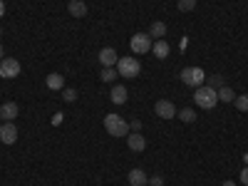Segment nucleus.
<instances>
[{
  "label": "nucleus",
  "mask_w": 248,
  "mask_h": 186,
  "mask_svg": "<svg viewBox=\"0 0 248 186\" xmlns=\"http://www.w3.org/2000/svg\"><path fill=\"white\" fill-rule=\"evenodd\" d=\"M194 102L201 109H214L218 105V90H214L209 85H201V87L194 90Z\"/></svg>",
  "instance_id": "1"
},
{
  "label": "nucleus",
  "mask_w": 248,
  "mask_h": 186,
  "mask_svg": "<svg viewBox=\"0 0 248 186\" xmlns=\"http://www.w3.org/2000/svg\"><path fill=\"white\" fill-rule=\"evenodd\" d=\"M105 129L112 137H124L129 134V122H124L119 114H105Z\"/></svg>",
  "instance_id": "2"
},
{
  "label": "nucleus",
  "mask_w": 248,
  "mask_h": 186,
  "mask_svg": "<svg viewBox=\"0 0 248 186\" xmlns=\"http://www.w3.org/2000/svg\"><path fill=\"white\" fill-rule=\"evenodd\" d=\"M117 77H119L117 67H102V75H99V79H102V82H114Z\"/></svg>",
  "instance_id": "20"
},
{
  "label": "nucleus",
  "mask_w": 248,
  "mask_h": 186,
  "mask_svg": "<svg viewBox=\"0 0 248 186\" xmlns=\"http://www.w3.org/2000/svg\"><path fill=\"white\" fill-rule=\"evenodd\" d=\"M3 15H5V3L0 0V17H3Z\"/></svg>",
  "instance_id": "28"
},
{
  "label": "nucleus",
  "mask_w": 248,
  "mask_h": 186,
  "mask_svg": "<svg viewBox=\"0 0 248 186\" xmlns=\"http://www.w3.org/2000/svg\"><path fill=\"white\" fill-rule=\"evenodd\" d=\"M45 85H47V90H65V77L60 72H52L45 77Z\"/></svg>",
  "instance_id": "15"
},
{
  "label": "nucleus",
  "mask_w": 248,
  "mask_h": 186,
  "mask_svg": "<svg viewBox=\"0 0 248 186\" xmlns=\"http://www.w3.org/2000/svg\"><path fill=\"white\" fill-rule=\"evenodd\" d=\"M117 72L124 77V79H132L141 72V65H139V60L137 57H119L117 62Z\"/></svg>",
  "instance_id": "4"
},
{
  "label": "nucleus",
  "mask_w": 248,
  "mask_h": 186,
  "mask_svg": "<svg viewBox=\"0 0 248 186\" xmlns=\"http://www.w3.org/2000/svg\"><path fill=\"white\" fill-rule=\"evenodd\" d=\"M176 117H179L181 122H186V124L196 122V112H194L191 107H184V109H179V112H176Z\"/></svg>",
  "instance_id": "18"
},
{
  "label": "nucleus",
  "mask_w": 248,
  "mask_h": 186,
  "mask_svg": "<svg viewBox=\"0 0 248 186\" xmlns=\"http://www.w3.org/2000/svg\"><path fill=\"white\" fill-rule=\"evenodd\" d=\"M181 82L196 90V87L206 85V72H203L201 67H184V70H181Z\"/></svg>",
  "instance_id": "5"
},
{
  "label": "nucleus",
  "mask_w": 248,
  "mask_h": 186,
  "mask_svg": "<svg viewBox=\"0 0 248 186\" xmlns=\"http://www.w3.org/2000/svg\"><path fill=\"white\" fill-rule=\"evenodd\" d=\"M129 129H132V132H141V122H139V119L129 122Z\"/></svg>",
  "instance_id": "27"
},
{
  "label": "nucleus",
  "mask_w": 248,
  "mask_h": 186,
  "mask_svg": "<svg viewBox=\"0 0 248 186\" xmlns=\"http://www.w3.org/2000/svg\"><path fill=\"white\" fill-rule=\"evenodd\" d=\"M149 186H164V176H149Z\"/></svg>",
  "instance_id": "26"
},
{
  "label": "nucleus",
  "mask_w": 248,
  "mask_h": 186,
  "mask_svg": "<svg viewBox=\"0 0 248 186\" xmlns=\"http://www.w3.org/2000/svg\"><path fill=\"white\" fill-rule=\"evenodd\" d=\"M154 112H156V117H161V119H174L179 109L174 107V102H169V99H159L156 105H154Z\"/></svg>",
  "instance_id": "7"
},
{
  "label": "nucleus",
  "mask_w": 248,
  "mask_h": 186,
  "mask_svg": "<svg viewBox=\"0 0 248 186\" xmlns=\"http://www.w3.org/2000/svg\"><path fill=\"white\" fill-rule=\"evenodd\" d=\"M20 75V62L13 60V57H5V60H0V77H5V79H15Z\"/></svg>",
  "instance_id": "6"
},
{
  "label": "nucleus",
  "mask_w": 248,
  "mask_h": 186,
  "mask_svg": "<svg viewBox=\"0 0 248 186\" xmlns=\"http://www.w3.org/2000/svg\"><path fill=\"white\" fill-rule=\"evenodd\" d=\"M0 60H3V45H0Z\"/></svg>",
  "instance_id": "30"
},
{
  "label": "nucleus",
  "mask_w": 248,
  "mask_h": 186,
  "mask_svg": "<svg viewBox=\"0 0 248 186\" xmlns=\"http://www.w3.org/2000/svg\"><path fill=\"white\" fill-rule=\"evenodd\" d=\"M236 99V92L229 87V85H223L221 90H218V102H233Z\"/></svg>",
  "instance_id": "19"
},
{
  "label": "nucleus",
  "mask_w": 248,
  "mask_h": 186,
  "mask_svg": "<svg viewBox=\"0 0 248 186\" xmlns=\"http://www.w3.org/2000/svg\"><path fill=\"white\" fill-rule=\"evenodd\" d=\"M152 45H154V40H152L149 32H137V35H132V40H129V47H132L134 55H147V52H152Z\"/></svg>",
  "instance_id": "3"
},
{
  "label": "nucleus",
  "mask_w": 248,
  "mask_h": 186,
  "mask_svg": "<svg viewBox=\"0 0 248 186\" xmlns=\"http://www.w3.org/2000/svg\"><path fill=\"white\" fill-rule=\"evenodd\" d=\"M152 52L164 60V57H169V45H167V40H154V45H152Z\"/></svg>",
  "instance_id": "16"
},
{
  "label": "nucleus",
  "mask_w": 248,
  "mask_h": 186,
  "mask_svg": "<svg viewBox=\"0 0 248 186\" xmlns=\"http://www.w3.org/2000/svg\"><path fill=\"white\" fill-rule=\"evenodd\" d=\"M17 114H20V107L15 105V102H5V105L0 107V117H3L5 122H13Z\"/></svg>",
  "instance_id": "14"
},
{
  "label": "nucleus",
  "mask_w": 248,
  "mask_h": 186,
  "mask_svg": "<svg viewBox=\"0 0 248 186\" xmlns=\"http://www.w3.org/2000/svg\"><path fill=\"white\" fill-rule=\"evenodd\" d=\"M233 105H236L238 112H248V94H236Z\"/></svg>",
  "instance_id": "21"
},
{
  "label": "nucleus",
  "mask_w": 248,
  "mask_h": 186,
  "mask_svg": "<svg viewBox=\"0 0 248 186\" xmlns=\"http://www.w3.org/2000/svg\"><path fill=\"white\" fill-rule=\"evenodd\" d=\"M206 79H209V87H214V90L223 87V77L221 75H206Z\"/></svg>",
  "instance_id": "22"
},
{
  "label": "nucleus",
  "mask_w": 248,
  "mask_h": 186,
  "mask_svg": "<svg viewBox=\"0 0 248 186\" xmlns=\"http://www.w3.org/2000/svg\"><path fill=\"white\" fill-rule=\"evenodd\" d=\"M62 97H65V102H77V90L65 87V90H62Z\"/></svg>",
  "instance_id": "24"
},
{
  "label": "nucleus",
  "mask_w": 248,
  "mask_h": 186,
  "mask_svg": "<svg viewBox=\"0 0 248 186\" xmlns=\"http://www.w3.org/2000/svg\"><path fill=\"white\" fill-rule=\"evenodd\" d=\"M0 119H3V117H0Z\"/></svg>",
  "instance_id": "33"
},
{
  "label": "nucleus",
  "mask_w": 248,
  "mask_h": 186,
  "mask_svg": "<svg viewBox=\"0 0 248 186\" xmlns=\"http://www.w3.org/2000/svg\"><path fill=\"white\" fill-rule=\"evenodd\" d=\"M67 13H70L72 17H85V15H87V3H85V0H70Z\"/></svg>",
  "instance_id": "12"
},
{
  "label": "nucleus",
  "mask_w": 248,
  "mask_h": 186,
  "mask_svg": "<svg viewBox=\"0 0 248 186\" xmlns=\"http://www.w3.org/2000/svg\"><path fill=\"white\" fill-rule=\"evenodd\" d=\"M149 35H152V40H164V35H167V23H161V20L152 23V28H149Z\"/></svg>",
  "instance_id": "17"
},
{
  "label": "nucleus",
  "mask_w": 248,
  "mask_h": 186,
  "mask_svg": "<svg viewBox=\"0 0 248 186\" xmlns=\"http://www.w3.org/2000/svg\"><path fill=\"white\" fill-rule=\"evenodd\" d=\"M0 35H3V28H0Z\"/></svg>",
  "instance_id": "32"
},
{
  "label": "nucleus",
  "mask_w": 248,
  "mask_h": 186,
  "mask_svg": "<svg viewBox=\"0 0 248 186\" xmlns=\"http://www.w3.org/2000/svg\"><path fill=\"white\" fill-rule=\"evenodd\" d=\"M109 99L114 102V105H124V102L129 99L127 87H124V85H114V87H112V92H109Z\"/></svg>",
  "instance_id": "11"
},
{
  "label": "nucleus",
  "mask_w": 248,
  "mask_h": 186,
  "mask_svg": "<svg viewBox=\"0 0 248 186\" xmlns=\"http://www.w3.org/2000/svg\"><path fill=\"white\" fill-rule=\"evenodd\" d=\"M127 144H129L132 152H144V149H147V137H144L141 132L127 134Z\"/></svg>",
  "instance_id": "10"
},
{
  "label": "nucleus",
  "mask_w": 248,
  "mask_h": 186,
  "mask_svg": "<svg viewBox=\"0 0 248 186\" xmlns=\"http://www.w3.org/2000/svg\"><path fill=\"white\" fill-rule=\"evenodd\" d=\"M196 8V0H179V10L181 13H191Z\"/></svg>",
  "instance_id": "23"
},
{
  "label": "nucleus",
  "mask_w": 248,
  "mask_h": 186,
  "mask_svg": "<svg viewBox=\"0 0 248 186\" xmlns=\"http://www.w3.org/2000/svg\"><path fill=\"white\" fill-rule=\"evenodd\" d=\"M97 57H99V62H102V67H117V62H119L114 47H102Z\"/></svg>",
  "instance_id": "9"
},
{
  "label": "nucleus",
  "mask_w": 248,
  "mask_h": 186,
  "mask_svg": "<svg viewBox=\"0 0 248 186\" xmlns=\"http://www.w3.org/2000/svg\"><path fill=\"white\" fill-rule=\"evenodd\" d=\"M246 164H248V154H246Z\"/></svg>",
  "instance_id": "31"
},
{
  "label": "nucleus",
  "mask_w": 248,
  "mask_h": 186,
  "mask_svg": "<svg viewBox=\"0 0 248 186\" xmlns=\"http://www.w3.org/2000/svg\"><path fill=\"white\" fill-rule=\"evenodd\" d=\"M0 141H3V144H15L17 141V127L13 122L0 124Z\"/></svg>",
  "instance_id": "8"
},
{
  "label": "nucleus",
  "mask_w": 248,
  "mask_h": 186,
  "mask_svg": "<svg viewBox=\"0 0 248 186\" xmlns=\"http://www.w3.org/2000/svg\"><path fill=\"white\" fill-rule=\"evenodd\" d=\"M223 186H236V181H223Z\"/></svg>",
  "instance_id": "29"
},
{
  "label": "nucleus",
  "mask_w": 248,
  "mask_h": 186,
  "mask_svg": "<svg viewBox=\"0 0 248 186\" xmlns=\"http://www.w3.org/2000/svg\"><path fill=\"white\" fill-rule=\"evenodd\" d=\"M238 179H241V184H243V186H248V164H246V167L241 169V174H238Z\"/></svg>",
  "instance_id": "25"
},
{
  "label": "nucleus",
  "mask_w": 248,
  "mask_h": 186,
  "mask_svg": "<svg viewBox=\"0 0 248 186\" xmlns=\"http://www.w3.org/2000/svg\"><path fill=\"white\" fill-rule=\"evenodd\" d=\"M129 186H149V176L144 169H132L129 171Z\"/></svg>",
  "instance_id": "13"
}]
</instances>
